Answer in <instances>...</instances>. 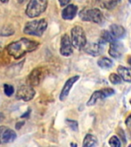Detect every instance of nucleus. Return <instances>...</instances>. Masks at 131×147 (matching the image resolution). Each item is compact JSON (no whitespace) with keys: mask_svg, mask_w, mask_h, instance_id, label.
<instances>
[{"mask_svg":"<svg viewBox=\"0 0 131 147\" xmlns=\"http://www.w3.org/2000/svg\"><path fill=\"white\" fill-rule=\"evenodd\" d=\"M114 39L112 37V35L110 34V33L108 31H105L103 30V32H101V36H100V42L99 43L101 44H105L107 42H111L112 41H113Z\"/></svg>","mask_w":131,"mask_h":147,"instance_id":"19","label":"nucleus"},{"mask_svg":"<svg viewBox=\"0 0 131 147\" xmlns=\"http://www.w3.org/2000/svg\"><path fill=\"white\" fill-rule=\"evenodd\" d=\"M0 1H1V2H2V3H6V2H8L9 0H0Z\"/></svg>","mask_w":131,"mask_h":147,"instance_id":"29","label":"nucleus"},{"mask_svg":"<svg viewBox=\"0 0 131 147\" xmlns=\"http://www.w3.org/2000/svg\"><path fill=\"white\" fill-rule=\"evenodd\" d=\"M79 17L85 22L100 24L103 22V16L98 9H84L79 12Z\"/></svg>","mask_w":131,"mask_h":147,"instance_id":"5","label":"nucleus"},{"mask_svg":"<svg viewBox=\"0 0 131 147\" xmlns=\"http://www.w3.org/2000/svg\"><path fill=\"white\" fill-rule=\"evenodd\" d=\"M97 145V139L92 134H87L84 139L83 146L84 147H93Z\"/></svg>","mask_w":131,"mask_h":147,"instance_id":"18","label":"nucleus"},{"mask_svg":"<svg viewBox=\"0 0 131 147\" xmlns=\"http://www.w3.org/2000/svg\"><path fill=\"white\" fill-rule=\"evenodd\" d=\"M120 0H97V4L103 9H112L117 6Z\"/></svg>","mask_w":131,"mask_h":147,"instance_id":"16","label":"nucleus"},{"mask_svg":"<svg viewBox=\"0 0 131 147\" xmlns=\"http://www.w3.org/2000/svg\"><path fill=\"white\" fill-rule=\"evenodd\" d=\"M115 94V90L112 88H103V89L96 90L93 93V94L87 101V106H93L97 103V101L99 100H103L108 96H111Z\"/></svg>","mask_w":131,"mask_h":147,"instance_id":"6","label":"nucleus"},{"mask_svg":"<svg viewBox=\"0 0 131 147\" xmlns=\"http://www.w3.org/2000/svg\"><path fill=\"white\" fill-rule=\"evenodd\" d=\"M97 64L99 67H101V68H110L113 65V61L110 58L108 57H101L97 61Z\"/></svg>","mask_w":131,"mask_h":147,"instance_id":"20","label":"nucleus"},{"mask_svg":"<svg viewBox=\"0 0 131 147\" xmlns=\"http://www.w3.org/2000/svg\"><path fill=\"white\" fill-rule=\"evenodd\" d=\"M39 43L34 40L28 38H21L11 42L7 46V51L9 55L16 59H18L27 53L32 52L38 47Z\"/></svg>","mask_w":131,"mask_h":147,"instance_id":"1","label":"nucleus"},{"mask_svg":"<svg viewBox=\"0 0 131 147\" xmlns=\"http://www.w3.org/2000/svg\"><path fill=\"white\" fill-rule=\"evenodd\" d=\"M124 45L117 40H113L111 42H110V48H109V55L111 57L114 58H120L121 57L124 52Z\"/></svg>","mask_w":131,"mask_h":147,"instance_id":"10","label":"nucleus"},{"mask_svg":"<svg viewBox=\"0 0 131 147\" xmlns=\"http://www.w3.org/2000/svg\"><path fill=\"white\" fill-rule=\"evenodd\" d=\"M18 3H22V2H25V0H17Z\"/></svg>","mask_w":131,"mask_h":147,"instance_id":"30","label":"nucleus"},{"mask_svg":"<svg viewBox=\"0 0 131 147\" xmlns=\"http://www.w3.org/2000/svg\"><path fill=\"white\" fill-rule=\"evenodd\" d=\"M109 32L112 35L114 40H117V39L124 38L126 34V30L121 25L113 24L110 26V32Z\"/></svg>","mask_w":131,"mask_h":147,"instance_id":"15","label":"nucleus"},{"mask_svg":"<svg viewBox=\"0 0 131 147\" xmlns=\"http://www.w3.org/2000/svg\"><path fill=\"white\" fill-rule=\"evenodd\" d=\"M71 39L68 34L62 35L61 38V45H60V53L61 55L65 57L71 56L73 53V48H72Z\"/></svg>","mask_w":131,"mask_h":147,"instance_id":"8","label":"nucleus"},{"mask_svg":"<svg viewBox=\"0 0 131 147\" xmlns=\"http://www.w3.org/2000/svg\"><path fill=\"white\" fill-rule=\"evenodd\" d=\"M15 32L14 29L11 27L9 26H5L2 28V31H0V35L2 36H8V35H11Z\"/></svg>","mask_w":131,"mask_h":147,"instance_id":"22","label":"nucleus"},{"mask_svg":"<svg viewBox=\"0 0 131 147\" xmlns=\"http://www.w3.org/2000/svg\"><path fill=\"white\" fill-rule=\"evenodd\" d=\"M0 50H1V46H0Z\"/></svg>","mask_w":131,"mask_h":147,"instance_id":"31","label":"nucleus"},{"mask_svg":"<svg viewBox=\"0 0 131 147\" xmlns=\"http://www.w3.org/2000/svg\"><path fill=\"white\" fill-rule=\"evenodd\" d=\"M77 12H78V6L71 4L63 9L61 16L64 20H71L75 17Z\"/></svg>","mask_w":131,"mask_h":147,"instance_id":"14","label":"nucleus"},{"mask_svg":"<svg viewBox=\"0 0 131 147\" xmlns=\"http://www.w3.org/2000/svg\"><path fill=\"white\" fill-rule=\"evenodd\" d=\"M109 144H110V146L113 147H120L121 146V142H120V140L117 136H113L112 137L110 138V140H109Z\"/></svg>","mask_w":131,"mask_h":147,"instance_id":"23","label":"nucleus"},{"mask_svg":"<svg viewBox=\"0 0 131 147\" xmlns=\"http://www.w3.org/2000/svg\"><path fill=\"white\" fill-rule=\"evenodd\" d=\"M67 124L68 125L70 128L74 131H78V122L75 120H72V119H67L66 120Z\"/></svg>","mask_w":131,"mask_h":147,"instance_id":"24","label":"nucleus"},{"mask_svg":"<svg viewBox=\"0 0 131 147\" xmlns=\"http://www.w3.org/2000/svg\"><path fill=\"white\" fill-rule=\"evenodd\" d=\"M48 23L45 19L33 20L26 23L24 28V33L28 35L41 36L47 28Z\"/></svg>","mask_w":131,"mask_h":147,"instance_id":"2","label":"nucleus"},{"mask_svg":"<svg viewBox=\"0 0 131 147\" xmlns=\"http://www.w3.org/2000/svg\"><path fill=\"white\" fill-rule=\"evenodd\" d=\"M44 76V72L41 68H35L34 70L31 72V74L28 78V84L31 85L32 87L33 86H38L40 84L41 80H42Z\"/></svg>","mask_w":131,"mask_h":147,"instance_id":"11","label":"nucleus"},{"mask_svg":"<svg viewBox=\"0 0 131 147\" xmlns=\"http://www.w3.org/2000/svg\"><path fill=\"white\" fill-rule=\"evenodd\" d=\"M71 0H59L60 5H61V6H65L66 5H68L70 2Z\"/></svg>","mask_w":131,"mask_h":147,"instance_id":"26","label":"nucleus"},{"mask_svg":"<svg viewBox=\"0 0 131 147\" xmlns=\"http://www.w3.org/2000/svg\"><path fill=\"white\" fill-rule=\"evenodd\" d=\"M17 137L16 132L5 126H0V142L9 143L13 142Z\"/></svg>","mask_w":131,"mask_h":147,"instance_id":"9","label":"nucleus"},{"mask_svg":"<svg viewBox=\"0 0 131 147\" xmlns=\"http://www.w3.org/2000/svg\"><path fill=\"white\" fill-rule=\"evenodd\" d=\"M109 80L113 84H119L122 81L121 78L120 77L119 74H117L115 73L110 74V76H109Z\"/></svg>","mask_w":131,"mask_h":147,"instance_id":"21","label":"nucleus"},{"mask_svg":"<svg viewBox=\"0 0 131 147\" xmlns=\"http://www.w3.org/2000/svg\"><path fill=\"white\" fill-rule=\"evenodd\" d=\"M35 95L33 87L31 85H22L17 90L16 98L18 100H22L24 101H30Z\"/></svg>","mask_w":131,"mask_h":147,"instance_id":"7","label":"nucleus"},{"mask_svg":"<svg viewBox=\"0 0 131 147\" xmlns=\"http://www.w3.org/2000/svg\"><path fill=\"white\" fill-rule=\"evenodd\" d=\"M79 79V76H74V77H71L67 80L65 84H64V87L62 88L61 92V94H60V100L61 101L64 100L66 97L68 96L69 93H70V90L72 88V86L74 85V84L78 81V80Z\"/></svg>","mask_w":131,"mask_h":147,"instance_id":"12","label":"nucleus"},{"mask_svg":"<svg viewBox=\"0 0 131 147\" xmlns=\"http://www.w3.org/2000/svg\"><path fill=\"white\" fill-rule=\"evenodd\" d=\"M117 72L119 74L120 77L123 78V80L126 82L130 83V70L124 66H119L117 67Z\"/></svg>","mask_w":131,"mask_h":147,"instance_id":"17","label":"nucleus"},{"mask_svg":"<svg viewBox=\"0 0 131 147\" xmlns=\"http://www.w3.org/2000/svg\"><path fill=\"white\" fill-rule=\"evenodd\" d=\"M130 116H129V117L127 118V119H126V126H128L129 128H130Z\"/></svg>","mask_w":131,"mask_h":147,"instance_id":"28","label":"nucleus"},{"mask_svg":"<svg viewBox=\"0 0 131 147\" xmlns=\"http://www.w3.org/2000/svg\"><path fill=\"white\" fill-rule=\"evenodd\" d=\"M23 124H24V122H18V123H17V124H16V128L18 129H19L22 126Z\"/></svg>","mask_w":131,"mask_h":147,"instance_id":"27","label":"nucleus"},{"mask_svg":"<svg viewBox=\"0 0 131 147\" xmlns=\"http://www.w3.org/2000/svg\"><path fill=\"white\" fill-rule=\"evenodd\" d=\"M48 5V0H30L25 13L30 18H35L45 11Z\"/></svg>","mask_w":131,"mask_h":147,"instance_id":"3","label":"nucleus"},{"mask_svg":"<svg viewBox=\"0 0 131 147\" xmlns=\"http://www.w3.org/2000/svg\"><path fill=\"white\" fill-rule=\"evenodd\" d=\"M5 94L8 96H11L14 94V87L10 84H4Z\"/></svg>","mask_w":131,"mask_h":147,"instance_id":"25","label":"nucleus"},{"mask_svg":"<svg viewBox=\"0 0 131 147\" xmlns=\"http://www.w3.org/2000/svg\"><path fill=\"white\" fill-rule=\"evenodd\" d=\"M83 48L85 51V52L92 56H97V55H101L103 51L102 44L101 43L86 44Z\"/></svg>","mask_w":131,"mask_h":147,"instance_id":"13","label":"nucleus"},{"mask_svg":"<svg viewBox=\"0 0 131 147\" xmlns=\"http://www.w3.org/2000/svg\"><path fill=\"white\" fill-rule=\"evenodd\" d=\"M71 41L72 46L78 49H82L87 44L86 34L80 26H74L71 29Z\"/></svg>","mask_w":131,"mask_h":147,"instance_id":"4","label":"nucleus"}]
</instances>
